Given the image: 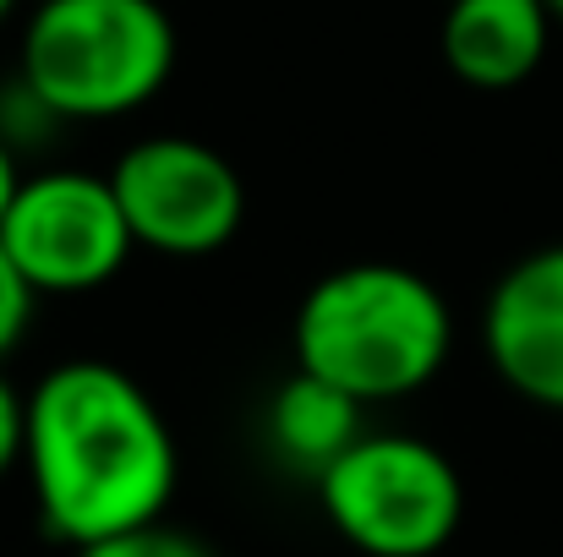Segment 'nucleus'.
Segmentation results:
<instances>
[{
  "instance_id": "nucleus-1",
  "label": "nucleus",
  "mask_w": 563,
  "mask_h": 557,
  "mask_svg": "<svg viewBox=\"0 0 563 557\" xmlns=\"http://www.w3.org/2000/svg\"><path fill=\"white\" fill-rule=\"evenodd\" d=\"M22 470L38 520L66 547L165 520L181 454L165 410L132 371L60 361L22 393Z\"/></svg>"
},
{
  "instance_id": "nucleus-2",
  "label": "nucleus",
  "mask_w": 563,
  "mask_h": 557,
  "mask_svg": "<svg viewBox=\"0 0 563 557\" xmlns=\"http://www.w3.org/2000/svg\"><path fill=\"white\" fill-rule=\"evenodd\" d=\"M290 345L301 371L362 404H394L449 367L454 312L427 274L367 257L329 268L301 296Z\"/></svg>"
},
{
  "instance_id": "nucleus-3",
  "label": "nucleus",
  "mask_w": 563,
  "mask_h": 557,
  "mask_svg": "<svg viewBox=\"0 0 563 557\" xmlns=\"http://www.w3.org/2000/svg\"><path fill=\"white\" fill-rule=\"evenodd\" d=\"M176 49L159 0H38L16 44V82L55 121H121L159 99Z\"/></svg>"
},
{
  "instance_id": "nucleus-4",
  "label": "nucleus",
  "mask_w": 563,
  "mask_h": 557,
  "mask_svg": "<svg viewBox=\"0 0 563 557\" xmlns=\"http://www.w3.org/2000/svg\"><path fill=\"white\" fill-rule=\"evenodd\" d=\"M312 487L340 542L367 557L443 553L465 514L454 459L410 432H362Z\"/></svg>"
},
{
  "instance_id": "nucleus-5",
  "label": "nucleus",
  "mask_w": 563,
  "mask_h": 557,
  "mask_svg": "<svg viewBox=\"0 0 563 557\" xmlns=\"http://www.w3.org/2000/svg\"><path fill=\"white\" fill-rule=\"evenodd\" d=\"M0 246L16 263V274L33 285V296L104 290L137 252L110 176L88 170L22 176L0 219Z\"/></svg>"
},
{
  "instance_id": "nucleus-6",
  "label": "nucleus",
  "mask_w": 563,
  "mask_h": 557,
  "mask_svg": "<svg viewBox=\"0 0 563 557\" xmlns=\"http://www.w3.org/2000/svg\"><path fill=\"white\" fill-rule=\"evenodd\" d=\"M110 186L132 224V241L159 257H213L246 219V186L235 165L181 132L137 137L115 159Z\"/></svg>"
},
{
  "instance_id": "nucleus-7",
  "label": "nucleus",
  "mask_w": 563,
  "mask_h": 557,
  "mask_svg": "<svg viewBox=\"0 0 563 557\" xmlns=\"http://www.w3.org/2000/svg\"><path fill=\"white\" fill-rule=\"evenodd\" d=\"M482 350L520 399L563 410V241L498 274L482 307Z\"/></svg>"
},
{
  "instance_id": "nucleus-8",
  "label": "nucleus",
  "mask_w": 563,
  "mask_h": 557,
  "mask_svg": "<svg viewBox=\"0 0 563 557\" xmlns=\"http://www.w3.org/2000/svg\"><path fill=\"white\" fill-rule=\"evenodd\" d=\"M443 66L482 93L520 88L553 44L548 0H449L443 5Z\"/></svg>"
},
{
  "instance_id": "nucleus-9",
  "label": "nucleus",
  "mask_w": 563,
  "mask_h": 557,
  "mask_svg": "<svg viewBox=\"0 0 563 557\" xmlns=\"http://www.w3.org/2000/svg\"><path fill=\"white\" fill-rule=\"evenodd\" d=\"M263 432H268V448L279 454V465H290V470L318 481L367 432V404L351 399L345 388H334V382L296 367L268 393Z\"/></svg>"
},
{
  "instance_id": "nucleus-10",
  "label": "nucleus",
  "mask_w": 563,
  "mask_h": 557,
  "mask_svg": "<svg viewBox=\"0 0 563 557\" xmlns=\"http://www.w3.org/2000/svg\"><path fill=\"white\" fill-rule=\"evenodd\" d=\"M77 557H213V553H208V542H197L191 531H176V525L154 520V525L104 536V542H93V547H77Z\"/></svg>"
},
{
  "instance_id": "nucleus-11",
  "label": "nucleus",
  "mask_w": 563,
  "mask_h": 557,
  "mask_svg": "<svg viewBox=\"0 0 563 557\" xmlns=\"http://www.w3.org/2000/svg\"><path fill=\"white\" fill-rule=\"evenodd\" d=\"M33 285L16 274V263L5 257V246H0V361L22 345V334H27V323H33Z\"/></svg>"
},
{
  "instance_id": "nucleus-12",
  "label": "nucleus",
  "mask_w": 563,
  "mask_h": 557,
  "mask_svg": "<svg viewBox=\"0 0 563 557\" xmlns=\"http://www.w3.org/2000/svg\"><path fill=\"white\" fill-rule=\"evenodd\" d=\"M11 465H22V393L0 371V476Z\"/></svg>"
},
{
  "instance_id": "nucleus-13",
  "label": "nucleus",
  "mask_w": 563,
  "mask_h": 557,
  "mask_svg": "<svg viewBox=\"0 0 563 557\" xmlns=\"http://www.w3.org/2000/svg\"><path fill=\"white\" fill-rule=\"evenodd\" d=\"M16 186H22V165H16V148H11V143L0 137V219H5V208H11Z\"/></svg>"
},
{
  "instance_id": "nucleus-14",
  "label": "nucleus",
  "mask_w": 563,
  "mask_h": 557,
  "mask_svg": "<svg viewBox=\"0 0 563 557\" xmlns=\"http://www.w3.org/2000/svg\"><path fill=\"white\" fill-rule=\"evenodd\" d=\"M548 11H553V22H563V0H548Z\"/></svg>"
},
{
  "instance_id": "nucleus-15",
  "label": "nucleus",
  "mask_w": 563,
  "mask_h": 557,
  "mask_svg": "<svg viewBox=\"0 0 563 557\" xmlns=\"http://www.w3.org/2000/svg\"><path fill=\"white\" fill-rule=\"evenodd\" d=\"M11 11H16V0H0V22H5V16H11Z\"/></svg>"
}]
</instances>
